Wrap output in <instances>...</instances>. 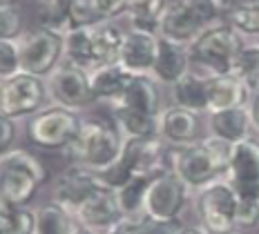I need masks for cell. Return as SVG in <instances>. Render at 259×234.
<instances>
[{
  "mask_svg": "<svg viewBox=\"0 0 259 234\" xmlns=\"http://www.w3.org/2000/svg\"><path fill=\"white\" fill-rule=\"evenodd\" d=\"M233 145L206 136L197 145L170 152V170L186 183L188 190L199 192L206 185L226 178Z\"/></svg>",
  "mask_w": 259,
  "mask_h": 234,
  "instance_id": "cell-1",
  "label": "cell"
},
{
  "mask_svg": "<svg viewBox=\"0 0 259 234\" xmlns=\"http://www.w3.org/2000/svg\"><path fill=\"white\" fill-rule=\"evenodd\" d=\"M123 143L125 138L114 123L103 118H83L78 138L69 148V159L72 165L80 170L101 174L121 159Z\"/></svg>",
  "mask_w": 259,
  "mask_h": 234,
  "instance_id": "cell-2",
  "label": "cell"
},
{
  "mask_svg": "<svg viewBox=\"0 0 259 234\" xmlns=\"http://www.w3.org/2000/svg\"><path fill=\"white\" fill-rule=\"evenodd\" d=\"M47 181V167L27 150L0 154V201L16 208H29Z\"/></svg>",
  "mask_w": 259,
  "mask_h": 234,
  "instance_id": "cell-3",
  "label": "cell"
},
{
  "mask_svg": "<svg viewBox=\"0 0 259 234\" xmlns=\"http://www.w3.org/2000/svg\"><path fill=\"white\" fill-rule=\"evenodd\" d=\"M241 47H244L241 34L233 25L219 23L210 27L188 47L192 69L199 67V72L206 76L233 74V65Z\"/></svg>",
  "mask_w": 259,
  "mask_h": 234,
  "instance_id": "cell-4",
  "label": "cell"
},
{
  "mask_svg": "<svg viewBox=\"0 0 259 234\" xmlns=\"http://www.w3.org/2000/svg\"><path fill=\"white\" fill-rule=\"evenodd\" d=\"M80 123L76 112L50 105L31 118H27V138L38 150L47 152H69L74 141L78 138Z\"/></svg>",
  "mask_w": 259,
  "mask_h": 234,
  "instance_id": "cell-5",
  "label": "cell"
},
{
  "mask_svg": "<svg viewBox=\"0 0 259 234\" xmlns=\"http://www.w3.org/2000/svg\"><path fill=\"white\" fill-rule=\"evenodd\" d=\"M194 212L208 234H233L237 230V188L228 178L201 188L194 197Z\"/></svg>",
  "mask_w": 259,
  "mask_h": 234,
  "instance_id": "cell-6",
  "label": "cell"
},
{
  "mask_svg": "<svg viewBox=\"0 0 259 234\" xmlns=\"http://www.w3.org/2000/svg\"><path fill=\"white\" fill-rule=\"evenodd\" d=\"M50 99L45 78L18 72L12 78H5L0 85V112L16 118H31L34 114L45 110V103Z\"/></svg>",
  "mask_w": 259,
  "mask_h": 234,
  "instance_id": "cell-7",
  "label": "cell"
},
{
  "mask_svg": "<svg viewBox=\"0 0 259 234\" xmlns=\"http://www.w3.org/2000/svg\"><path fill=\"white\" fill-rule=\"evenodd\" d=\"M186 183L172 170H165L150 178L143 201V216L154 221H179L188 203Z\"/></svg>",
  "mask_w": 259,
  "mask_h": 234,
  "instance_id": "cell-8",
  "label": "cell"
},
{
  "mask_svg": "<svg viewBox=\"0 0 259 234\" xmlns=\"http://www.w3.org/2000/svg\"><path fill=\"white\" fill-rule=\"evenodd\" d=\"M20 72L47 78L63 63V36H56L47 29L25 31L18 38Z\"/></svg>",
  "mask_w": 259,
  "mask_h": 234,
  "instance_id": "cell-9",
  "label": "cell"
},
{
  "mask_svg": "<svg viewBox=\"0 0 259 234\" xmlns=\"http://www.w3.org/2000/svg\"><path fill=\"white\" fill-rule=\"evenodd\" d=\"M45 85H47L50 101L58 107H65V110H72V112L88 110L92 103L96 101L90 89L88 72L74 67V65L65 61L47 76Z\"/></svg>",
  "mask_w": 259,
  "mask_h": 234,
  "instance_id": "cell-10",
  "label": "cell"
},
{
  "mask_svg": "<svg viewBox=\"0 0 259 234\" xmlns=\"http://www.w3.org/2000/svg\"><path fill=\"white\" fill-rule=\"evenodd\" d=\"M121 163L130 170L132 176L152 178L156 174L170 170V152L168 145L154 136V138H132L123 143Z\"/></svg>",
  "mask_w": 259,
  "mask_h": 234,
  "instance_id": "cell-11",
  "label": "cell"
},
{
  "mask_svg": "<svg viewBox=\"0 0 259 234\" xmlns=\"http://www.w3.org/2000/svg\"><path fill=\"white\" fill-rule=\"evenodd\" d=\"M101 190H103V185L99 183L96 174L72 165L56 176V181L52 185V201L74 214V210L80 208L85 201L94 197L96 192H101Z\"/></svg>",
  "mask_w": 259,
  "mask_h": 234,
  "instance_id": "cell-12",
  "label": "cell"
},
{
  "mask_svg": "<svg viewBox=\"0 0 259 234\" xmlns=\"http://www.w3.org/2000/svg\"><path fill=\"white\" fill-rule=\"evenodd\" d=\"M206 29H210V25L203 20V16L192 7L190 0H175V3H170L168 12L163 16L159 36L168 38L172 42H179V45L190 47Z\"/></svg>",
  "mask_w": 259,
  "mask_h": 234,
  "instance_id": "cell-13",
  "label": "cell"
},
{
  "mask_svg": "<svg viewBox=\"0 0 259 234\" xmlns=\"http://www.w3.org/2000/svg\"><path fill=\"white\" fill-rule=\"evenodd\" d=\"M159 138L163 141L168 148L183 150L197 145L201 136V118L199 114L188 112L183 107H165L159 114Z\"/></svg>",
  "mask_w": 259,
  "mask_h": 234,
  "instance_id": "cell-14",
  "label": "cell"
},
{
  "mask_svg": "<svg viewBox=\"0 0 259 234\" xmlns=\"http://www.w3.org/2000/svg\"><path fill=\"white\" fill-rule=\"evenodd\" d=\"M74 219H76L78 225L90 227V230L99 234H105L114 230L116 225H121V223H125L114 192L105 188L101 192H96L94 197H90L80 208L74 210Z\"/></svg>",
  "mask_w": 259,
  "mask_h": 234,
  "instance_id": "cell-15",
  "label": "cell"
},
{
  "mask_svg": "<svg viewBox=\"0 0 259 234\" xmlns=\"http://www.w3.org/2000/svg\"><path fill=\"white\" fill-rule=\"evenodd\" d=\"M156 52H159V34L127 29L121 45V54H118V63L134 76H150L156 61Z\"/></svg>",
  "mask_w": 259,
  "mask_h": 234,
  "instance_id": "cell-16",
  "label": "cell"
},
{
  "mask_svg": "<svg viewBox=\"0 0 259 234\" xmlns=\"http://www.w3.org/2000/svg\"><path fill=\"white\" fill-rule=\"evenodd\" d=\"M190 69H192V63H190L188 45H179V42H172L168 38L159 36V52H156V61L152 67V74H150L156 83L172 87Z\"/></svg>",
  "mask_w": 259,
  "mask_h": 234,
  "instance_id": "cell-17",
  "label": "cell"
},
{
  "mask_svg": "<svg viewBox=\"0 0 259 234\" xmlns=\"http://www.w3.org/2000/svg\"><path fill=\"white\" fill-rule=\"evenodd\" d=\"M252 118L250 110L246 107H233V110H221L208 114V132L214 138L224 141L228 145H237L241 141L252 136Z\"/></svg>",
  "mask_w": 259,
  "mask_h": 234,
  "instance_id": "cell-18",
  "label": "cell"
},
{
  "mask_svg": "<svg viewBox=\"0 0 259 234\" xmlns=\"http://www.w3.org/2000/svg\"><path fill=\"white\" fill-rule=\"evenodd\" d=\"M252 99V91L241 78L235 74L208 76V107L210 112L246 107ZM208 112V114H210Z\"/></svg>",
  "mask_w": 259,
  "mask_h": 234,
  "instance_id": "cell-19",
  "label": "cell"
},
{
  "mask_svg": "<svg viewBox=\"0 0 259 234\" xmlns=\"http://www.w3.org/2000/svg\"><path fill=\"white\" fill-rule=\"evenodd\" d=\"M226 178L235 188L259 185V138L250 136V138L233 145Z\"/></svg>",
  "mask_w": 259,
  "mask_h": 234,
  "instance_id": "cell-20",
  "label": "cell"
},
{
  "mask_svg": "<svg viewBox=\"0 0 259 234\" xmlns=\"http://www.w3.org/2000/svg\"><path fill=\"white\" fill-rule=\"evenodd\" d=\"M112 107H123V110H132V112H143V114H152L159 116L161 112V91L159 83L152 76L143 74V76H134L130 80V85L125 87V91L121 94V99L112 103Z\"/></svg>",
  "mask_w": 259,
  "mask_h": 234,
  "instance_id": "cell-21",
  "label": "cell"
},
{
  "mask_svg": "<svg viewBox=\"0 0 259 234\" xmlns=\"http://www.w3.org/2000/svg\"><path fill=\"white\" fill-rule=\"evenodd\" d=\"M90 76V89L94 94L96 101H105V103H114L121 99V94L125 91V87L130 85V80L134 78V74H130L121 63H107L101 67L92 69Z\"/></svg>",
  "mask_w": 259,
  "mask_h": 234,
  "instance_id": "cell-22",
  "label": "cell"
},
{
  "mask_svg": "<svg viewBox=\"0 0 259 234\" xmlns=\"http://www.w3.org/2000/svg\"><path fill=\"white\" fill-rule=\"evenodd\" d=\"M172 89V101H175L177 107H183L188 112L194 114H208V76L197 72V69H190L181 80H177Z\"/></svg>",
  "mask_w": 259,
  "mask_h": 234,
  "instance_id": "cell-23",
  "label": "cell"
},
{
  "mask_svg": "<svg viewBox=\"0 0 259 234\" xmlns=\"http://www.w3.org/2000/svg\"><path fill=\"white\" fill-rule=\"evenodd\" d=\"M63 61L78 69H85L88 74L99 67L94 40H92V25L72 29L67 36H63Z\"/></svg>",
  "mask_w": 259,
  "mask_h": 234,
  "instance_id": "cell-24",
  "label": "cell"
},
{
  "mask_svg": "<svg viewBox=\"0 0 259 234\" xmlns=\"http://www.w3.org/2000/svg\"><path fill=\"white\" fill-rule=\"evenodd\" d=\"M112 116L114 125L125 141L132 138H154L159 136V116L143 112H132L123 110V107H112Z\"/></svg>",
  "mask_w": 259,
  "mask_h": 234,
  "instance_id": "cell-25",
  "label": "cell"
},
{
  "mask_svg": "<svg viewBox=\"0 0 259 234\" xmlns=\"http://www.w3.org/2000/svg\"><path fill=\"white\" fill-rule=\"evenodd\" d=\"M76 0H38L36 20L40 29L56 36H67L72 31V9Z\"/></svg>",
  "mask_w": 259,
  "mask_h": 234,
  "instance_id": "cell-26",
  "label": "cell"
},
{
  "mask_svg": "<svg viewBox=\"0 0 259 234\" xmlns=\"http://www.w3.org/2000/svg\"><path fill=\"white\" fill-rule=\"evenodd\" d=\"M123 38H125V29H121L114 20H101V23L92 25V40H94L99 67L118 61Z\"/></svg>",
  "mask_w": 259,
  "mask_h": 234,
  "instance_id": "cell-27",
  "label": "cell"
},
{
  "mask_svg": "<svg viewBox=\"0 0 259 234\" xmlns=\"http://www.w3.org/2000/svg\"><path fill=\"white\" fill-rule=\"evenodd\" d=\"M168 7H170V0H132V5H130L125 14L130 20V29L159 34Z\"/></svg>",
  "mask_w": 259,
  "mask_h": 234,
  "instance_id": "cell-28",
  "label": "cell"
},
{
  "mask_svg": "<svg viewBox=\"0 0 259 234\" xmlns=\"http://www.w3.org/2000/svg\"><path fill=\"white\" fill-rule=\"evenodd\" d=\"M76 219L72 212H67L63 205L47 201L36 210V230L34 234H72L76 230Z\"/></svg>",
  "mask_w": 259,
  "mask_h": 234,
  "instance_id": "cell-29",
  "label": "cell"
},
{
  "mask_svg": "<svg viewBox=\"0 0 259 234\" xmlns=\"http://www.w3.org/2000/svg\"><path fill=\"white\" fill-rule=\"evenodd\" d=\"M148 183H150V178H145V176H132L125 185L114 190L116 203H118V208H121L125 221L143 219V201H145Z\"/></svg>",
  "mask_w": 259,
  "mask_h": 234,
  "instance_id": "cell-30",
  "label": "cell"
},
{
  "mask_svg": "<svg viewBox=\"0 0 259 234\" xmlns=\"http://www.w3.org/2000/svg\"><path fill=\"white\" fill-rule=\"evenodd\" d=\"M36 210L16 208L0 201V234H34Z\"/></svg>",
  "mask_w": 259,
  "mask_h": 234,
  "instance_id": "cell-31",
  "label": "cell"
},
{
  "mask_svg": "<svg viewBox=\"0 0 259 234\" xmlns=\"http://www.w3.org/2000/svg\"><path fill=\"white\" fill-rule=\"evenodd\" d=\"M237 227H259V185L237 188Z\"/></svg>",
  "mask_w": 259,
  "mask_h": 234,
  "instance_id": "cell-32",
  "label": "cell"
},
{
  "mask_svg": "<svg viewBox=\"0 0 259 234\" xmlns=\"http://www.w3.org/2000/svg\"><path fill=\"white\" fill-rule=\"evenodd\" d=\"M233 74L250 87V91H259V45H244L233 65Z\"/></svg>",
  "mask_w": 259,
  "mask_h": 234,
  "instance_id": "cell-33",
  "label": "cell"
},
{
  "mask_svg": "<svg viewBox=\"0 0 259 234\" xmlns=\"http://www.w3.org/2000/svg\"><path fill=\"white\" fill-rule=\"evenodd\" d=\"M228 20L237 31L259 34V0H244L239 5H233L228 12Z\"/></svg>",
  "mask_w": 259,
  "mask_h": 234,
  "instance_id": "cell-34",
  "label": "cell"
},
{
  "mask_svg": "<svg viewBox=\"0 0 259 234\" xmlns=\"http://www.w3.org/2000/svg\"><path fill=\"white\" fill-rule=\"evenodd\" d=\"M181 227L179 221H154V219H137V221H125V232L127 234H177Z\"/></svg>",
  "mask_w": 259,
  "mask_h": 234,
  "instance_id": "cell-35",
  "label": "cell"
},
{
  "mask_svg": "<svg viewBox=\"0 0 259 234\" xmlns=\"http://www.w3.org/2000/svg\"><path fill=\"white\" fill-rule=\"evenodd\" d=\"M23 14L16 5L0 7V40H18L23 36Z\"/></svg>",
  "mask_w": 259,
  "mask_h": 234,
  "instance_id": "cell-36",
  "label": "cell"
},
{
  "mask_svg": "<svg viewBox=\"0 0 259 234\" xmlns=\"http://www.w3.org/2000/svg\"><path fill=\"white\" fill-rule=\"evenodd\" d=\"M20 72V54L16 40H0V78H12Z\"/></svg>",
  "mask_w": 259,
  "mask_h": 234,
  "instance_id": "cell-37",
  "label": "cell"
},
{
  "mask_svg": "<svg viewBox=\"0 0 259 234\" xmlns=\"http://www.w3.org/2000/svg\"><path fill=\"white\" fill-rule=\"evenodd\" d=\"M92 5L101 16V20H116L127 14L132 0H92Z\"/></svg>",
  "mask_w": 259,
  "mask_h": 234,
  "instance_id": "cell-38",
  "label": "cell"
},
{
  "mask_svg": "<svg viewBox=\"0 0 259 234\" xmlns=\"http://www.w3.org/2000/svg\"><path fill=\"white\" fill-rule=\"evenodd\" d=\"M14 141H16V121H12L9 116H5L0 112V154L14 150L12 148Z\"/></svg>",
  "mask_w": 259,
  "mask_h": 234,
  "instance_id": "cell-39",
  "label": "cell"
},
{
  "mask_svg": "<svg viewBox=\"0 0 259 234\" xmlns=\"http://www.w3.org/2000/svg\"><path fill=\"white\" fill-rule=\"evenodd\" d=\"M248 110H250V118H252V127L259 134V91L252 94L250 103H248Z\"/></svg>",
  "mask_w": 259,
  "mask_h": 234,
  "instance_id": "cell-40",
  "label": "cell"
},
{
  "mask_svg": "<svg viewBox=\"0 0 259 234\" xmlns=\"http://www.w3.org/2000/svg\"><path fill=\"white\" fill-rule=\"evenodd\" d=\"M177 234H208L201 225H181Z\"/></svg>",
  "mask_w": 259,
  "mask_h": 234,
  "instance_id": "cell-41",
  "label": "cell"
},
{
  "mask_svg": "<svg viewBox=\"0 0 259 234\" xmlns=\"http://www.w3.org/2000/svg\"><path fill=\"white\" fill-rule=\"evenodd\" d=\"M72 234H99V232L90 230V227H83V225H76V230H74Z\"/></svg>",
  "mask_w": 259,
  "mask_h": 234,
  "instance_id": "cell-42",
  "label": "cell"
},
{
  "mask_svg": "<svg viewBox=\"0 0 259 234\" xmlns=\"http://www.w3.org/2000/svg\"><path fill=\"white\" fill-rule=\"evenodd\" d=\"M105 234H127L125 232V223H121V225H116L114 230H110V232H105Z\"/></svg>",
  "mask_w": 259,
  "mask_h": 234,
  "instance_id": "cell-43",
  "label": "cell"
},
{
  "mask_svg": "<svg viewBox=\"0 0 259 234\" xmlns=\"http://www.w3.org/2000/svg\"><path fill=\"white\" fill-rule=\"evenodd\" d=\"M16 0H0V7H9V5H14Z\"/></svg>",
  "mask_w": 259,
  "mask_h": 234,
  "instance_id": "cell-44",
  "label": "cell"
},
{
  "mask_svg": "<svg viewBox=\"0 0 259 234\" xmlns=\"http://www.w3.org/2000/svg\"><path fill=\"white\" fill-rule=\"evenodd\" d=\"M0 85H3V78H0Z\"/></svg>",
  "mask_w": 259,
  "mask_h": 234,
  "instance_id": "cell-45",
  "label": "cell"
},
{
  "mask_svg": "<svg viewBox=\"0 0 259 234\" xmlns=\"http://www.w3.org/2000/svg\"><path fill=\"white\" fill-rule=\"evenodd\" d=\"M228 3H230V0H228Z\"/></svg>",
  "mask_w": 259,
  "mask_h": 234,
  "instance_id": "cell-46",
  "label": "cell"
}]
</instances>
